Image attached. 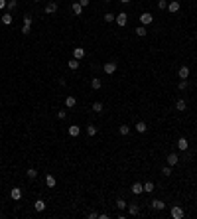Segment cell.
<instances>
[{"label":"cell","mask_w":197,"mask_h":219,"mask_svg":"<svg viewBox=\"0 0 197 219\" xmlns=\"http://www.w3.org/2000/svg\"><path fill=\"white\" fill-rule=\"evenodd\" d=\"M130 192L134 193V196H140V193L144 192V184H140V182H134V184H132V188H130Z\"/></svg>","instance_id":"cell-1"},{"label":"cell","mask_w":197,"mask_h":219,"mask_svg":"<svg viewBox=\"0 0 197 219\" xmlns=\"http://www.w3.org/2000/svg\"><path fill=\"white\" fill-rule=\"evenodd\" d=\"M116 24H118V26H126V22H128V14L126 12H120L118 16H116Z\"/></svg>","instance_id":"cell-2"},{"label":"cell","mask_w":197,"mask_h":219,"mask_svg":"<svg viewBox=\"0 0 197 219\" xmlns=\"http://www.w3.org/2000/svg\"><path fill=\"white\" fill-rule=\"evenodd\" d=\"M152 20H154V16L150 14V12H144V14L140 16V22H142V26H148V24H152Z\"/></svg>","instance_id":"cell-3"},{"label":"cell","mask_w":197,"mask_h":219,"mask_svg":"<svg viewBox=\"0 0 197 219\" xmlns=\"http://www.w3.org/2000/svg\"><path fill=\"white\" fill-rule=\"evenodd\" d=\"M116 67H118V65H116L114 61H108V63H104V67H103V69H104V73L112 75V73H114V71H116Z\"/></svg>","instance_id":"cell-4"},{"label":"cell","mask_w":197,"mask_h":219,"mask_svg":"<svg viewBox=\"0 0 197 219\" xmlns=\"http://www.w3.org/2000/svg\"><path fill=\"white\" fill-rule=\"evenodd\" d=\"M178 77H179V79H187V77H189V67H187V65H181V67L178 69Z\"/></svg>","instance_id":"cell-5"},{"label":"cell","mask_w":197,"mask_h":219,"mask_svg":"<svg viewBox=\"0 0 197 219\" xmlns=\"http://www.w3.org/2000/svg\"><path fill=\"white\" fill-rule=\"evenodd\" d=\"M171 217L174 219H181L183 217V209L179 207V205H174V207H171Z\"/></svg>","instance_id":"cell-6"},{"label":"cell","mask_w":197,"mask_h":219,"mask_svg":"<svg viewBox=\"0 0 197 219\" xmlns=\"http://www.w3.org/2000/svg\"><path fill=\"white\" fill-rule=\"evenodd\" d=\"M75 105H77V99H75L73 95H67V97H65V107H67V109H73Z\"/></svg>","instance_id":"cell-7"},{"label":"cell","mask_w":197,"mask_h":219,"mask_svg":"<svg viewBox=\"0 0 197 219\" xmlns=\"http://www.w3.org/2000/svg\"><path fill=\"white\" fill-rule=\"evenodd\" d=\"M167 10H170L171 14H175V12L179 10V2H178V0H171V2H167Z\"/></svg>","instance_id":"cell-8"},{"label":"cell","mask_w":197,"mask_h":219,"mask_svg":"<svg viewBox=\"0 0 197 219\" xmlns=\"http://www.w3.org/2000/svg\"><path fill=\"white\" fill-rule=\"evenodd\" d=\"M10 197H12L14 201H18L20 197H22V189H20V188H12V192H10Z\"/></svg>","instance_id":"cell-9"},{"label":"cell","mask_w":197,"mask_h":219,"mask_svg":"<svg viewBox=\"0 0 197 219\" xmlns=\"http://www.w3.org/2000/svg\"><path fill=\"white\" fill-rule=\"evenodd\" d=\"M185 109H187V103H185L183 99H178V101H175V111L181 113V111H185Z\"/></svg>","instance_id":"cell-10"},{"label":"cell","mask_w":197,"mask_h":219,"mask_svg":"<svg viewBox=\"0 0 197 219\" xmlns=\"http://www.w3.org/2000/svg\"><path fill=\"white\" fill-rule=\"evenodd\" d=\"M73 57L75 59H83V57H85V49L83 48H75L73 49Z\"/></svg>","instance_id":"cell-11"},{"label":"cell","mask_w":197,"mask_h":219,"mask_svg":"<svg viewBox=\"0 0 197 219\" xmlns=\"http://www.w3.org/2000/svg\"><path fill=\"white\" fill-rule=\"evenodd\" d=\"M187 146H189V142H187V138H178V148L179 150H187Z\"/></svg>","instance_id":"cell-12"},{"label":"cell","mask_w":197,"mask_h":219,"mask_svg":"<svg viewBox=\"0 0 197 219\" xmlns=\"http://www.w3.org/2000/svg\"><path fill=\"white\" fill-rule=\"evenodd\" d=\"M128 213H130V215H138V213H140L138 203H130V205H128Z\"/></svg>","instance_id":"cell-13"},{"label":"cell","mask_w":197,"mask_h":219,"mask_svg":"<svg viewBox=\"0 0 197 219\" xmlns=\"http://www.w3.org/2000/svg\"><path fill=\"white\" fill-rule=\"evenodd\" d=\"M45 12H47V14H55V12H57V4L55 2H49L47 6H45Z\"/></svg>","instance_id":"cell-14"},{"label":"cell","mask_w":197,"mask_h":219,"mask_svg":"<svg viewBox=\"0 0 197 219\" xmlns=\"http://www.w3.org/2000/svg\"><path fill=\"white\" fill-rule=\"evenodd\" d=\"M167 164H170V166H175V164H178V154H174V152H171V154H167Z\"/></svg>","instance_id":"cell-15"},{"label":"cell","mask_w":197,"mask_h":219,"mask_svg":"<svg viewBox=\"0 0 197 219\" xmlns=\"http://www.w3.org/2000/svg\"><path fill=\"white\" fill-rule=\"evenodd\" d=\"M45 184H47V188H55V184H57V180L53 178L51 174L49 176H45Z\"/></svg>","instance_id":"cell-16"},{"label":"cell","mask_w":197,"mask_h":219,"mask_svg":"<svg viewBox=\"0 0 197 219\" xmlns=\"http://www.w3.org/2000/svg\"><path fill=\"white\" fill-rule=\"evenodd\" d=\"M152 207L160 211V209H164V207H166V203H164L162 199H154V201H152Z\"/></svg>","instance_id":"cell-17"},{"label":"cell","mask_w":197,"mask_h":219,"mask_svg":"<svg viewBox=\"0 0 197 219\" xmlns=\"http://www.w3.org/2000/svg\"><path fill=\"white\" fill-rule=\"evenodd\" d=\"M33 207H36V211H44V209H45V201L44 199H36Z\"/></svg>","instance_id":"cell-18"},{"label":"cell","mask_w":197,"mask_h":219,"mask_svg":"<svg viewBox=\"0 0 197 219\" xmlns=\"http://www.w3.org/2000/svg\"><path fill=\"white\" fill-rule=\"evenodd\" d=\"M100 85H103V81H100L99 77H95V79H91V87H93L95 91H99L100 89Z\"/></svg>","instance_id":"cell-19"},{"label":"cell","mask_w":197,"mask_h":219,"mask_svg":"<svg viewBox=\"0 0 197 219\" xmlns=\"http://www.w3.org/2000/svg\"><path fill=\"white\" fill-rule=\"evenodd\" d=\"M71 8H73V14H77V16L83 14V6L79 2H73V6H71Z\"/></svg>","instance_id":"cell-20"},{"label":"cell","mask_w":197,"mask_h":219,"mask_svg":"<svg viewBox=\"0 0 197 219\" xmlns=\"http://www.w3.org/2000/svg\"><path fill=\"white\" fill-rule=\"evenodd\" d=\"M79 132H81V128H79L77 124L69 126V136H79Z\"/></svg>","instance_id":"cell-21"},{"label":"cell","mask_w":197,"mask_h":219,"mask_svg":"<svg viewBox=\"0 0 197 219\" xmlns=\"http://www.w3.org/2000/svg\"><path fill=\"white\" fill-rule=\"evenodd\" d=\"M116 209H120V211H122V209H126L128 207V203H126V201H124V199H116Z\"/></svg>","instance_id":"cell-22"},{"label":"cell","mask_w":197,"mask_h":219,"mask_svg":"<svg viewBox=\"0 0 197 219\" xmlns=\"http://www.w3.org/2000/svg\"><path fill=\"white\" fill-rule=\"evenodd\" d=\"M87 134H89V136H95V134H97V126L95 124H87Z\"/></svg>","instance_id":"cell-23"},{"label":"cell","mask_w":197,"mask_h":219,"mask_svg":"<svg viewBox=\"0 0 197 219\" xmlns=\"http://www.w3.org/2000/svg\"><path fill=\"white\" fill-rule=\"evenodd\" d=\"M118 132H120V134H124V136H126V134L130 132V126H128V124H120V126H118Z\"/></svg>","instance_id":"cell-24"},{"label":"cell","mask_w":197,"mask_h":219,"mask_svg":"<svg viewBox=\"0 0 197 219\" xmlns=\"http://www.w3.org/2000/svg\"><path fill=\"white\" fill-rule=\"evenodd\" d=\"M146 128H148V126H146V123H144V120L136 123V130H138V132H146Z\"/></svg>","instance_id":"cell-25"},{"label":"cell","mask_w":197,"mask_h":219,"mask_svg":"<svg viewBox=\"0 0 197 219\" xmlns=\"http://www.w3.org/2000/svg\"><path fill=\"white\" fill-rule=\"evenodd\" d=\"M2 24H4V26H10V24H12V16L10 14H4L2 16Z\"/></svg>","instance_id":"cell-26"},{"label":"cell","mask_w":197,"mask_h":219,"mask_svg":"<svg viewBox=\"0 0 197 219\" xmlns=\"http://www.w3.org/2000/svg\"><path fill=\"white\" fill-rule=\"evenodd\" d=\"M26 176H28V178H30V180H33V178H37V172H36V170H33V168H28V172H26Z\"/></svg>","instance_id":"cell-27"},{"label":"cell","mask_w":197,"mask_h":219,"mask_svg":"<svg viewBox=\"0 0 197 219\" xmlns=\"http://www.w3.org/2000/svg\"><path fill=\"white\" fill-rule=\"evenodd\" d=\"M67 65H69V69H77V67H79V59H75V57H73V59H71L69 63H67Z\"/></svg>","instance_id":"cell-28"},{"label":"cell","mask_w":197,"mask_h":219,"mask_svg":"<svg viewBox=\"0 0 197 219\" xmlns=\"http://www.w3.org/2000/svg\"><path fill=\"white\" fill-rule=\"evenodd\" d=\"M144 192H146V193H152V192H154V184H152V182H146V184H144Z\"/></svg>","instance_id":"cell-29"},{"label":"cell","mask_w":197,"mask_h":219,"mask_svg":"<svg viewBox=\"0 0 197 219\" xmlns=\"http://www.w3.org/2000/svg\"><path fill=\"white\" fill-rule=\"evenodd\" d=\"M136 36L144 38V36H146V26H138V28H136Z\"/></svg>","instance_id":"cell-30"},{"label":"cell","mask_w":197,"mask_h":219,"mask_svg":"<svg viewBox=\"0 0 197 219\" xmlns=\"http://www.w3.org/2000/svg\"><path fill=\"white\" fill-rule=\"evenodd\" d=\"M114 18L116 16L112 14V12H107V14H104V22H114Z\"/></svg>","instance_id":"cell-31"},{"label":"cell","mask_w":197,"mask_h":219,"mask_svg":"<svg viewBox=\"0 0 197 219\" xmlns=\"http://www.w3.org/2000/svg\"><path fill=\"white\" fill-rule=\"evenodd\" d=\"M93 111L95 113H103V103H99V101H97V103H93Z\"/></svg>","instance_id":"cell-32"},{"label":"cell","mask_w":197,"mask_h":219,"mask_svg":"<svg viewBox=\"0 0 197 219\" xmlns=\"http://www.w3.org/2000/svg\"><path fill=\"white\" fill-rule=\"evenodd\" d=\"M178 87H179V91H185V89H187V79H181Z\"/></svg>","instance_id":"cell-33"},{"label":"cell","mask_w":197,"mask_h":219,"mask_svg":"<svg viewBox=\"0 0 197 219\" xmlns=\"http://www.w3.org/2000/svg\"><path fill=\"white\" fill-rule=\"evenodd\" d=\"M162 176H171V166L162 168Z\"/></svg>","instance_id":"cell-34"},{"label":"cell","mask_w":197,"mask_h":219,"mask_svg":"<svg viewBox=\"0 0 197 219\" xmlns=\"http://www.w3.org/2000/svg\"><path fill=\"white\" fill-rule=\"evenodd\" d=\"M8 8H10V10H14L16 6H18V2H16V0H8V4H6Z\"/></svg>","instance_id":"cell-35"},{"label":"cell","mask_w":197,"mask_h":219,"mask_svg":"<svg viewBox=\"0 0 197 219\" xmlns=\"http://www.w3.org/2000/svg\"><path fill=\"white\" fill-rule=\"evenodd\" d=\"M158 8H160V10L167 8V0H160V2H158Z\"/></svg>","instance_id":"cell-36"},{"label":"cell","mask_w":197,"mask_h":219,"mask_svg":"<svg viewBox=\"0 0 197 219\" xmlns=\"http://www.w3.org/2000/svg\"><path fill=\"white\" fill-rule=\"evenodd\" d=\"M32 22H33V20H32V16H24V24H28V26H32Z\"/></svg>","instance_id":"cell-37"},{"label":"cell","mask_w":197,"mask_h":219,"mask_svg":"<svg viewBox=\"0 0 197 219\" xmlns=\"http://www.w3.org/2000/svg\"><path fill=\"white\" fill-rule=\"evenodd\" d=\"M22 34H26V36L30 34V26H28V24H24V28H22Z\"/></svg>","instance_id":"cell-38"},{"label":"cell","mask_w":197,"mask_h":219,"mask_svg":"<svg viewBox=\"0 0 197 219\" xmlns=\"http://www.w3.org/2000/svg\"><path fill=\"white\" fill-rule=\"evenodd\" d=\"M87 217H89V219H97V217H99V213H97V211H91Z\"/></svg>","instance_id":"cell-39"},{"label":"cell","mask_w":197,"mask_h":219,"mask_svg":"<svg viewBox=\"0 0 197 219\" xmlns=\"http://www.w3.org/2000/svg\"><path fill=\"white\" fill-rule=\"evenodd\" d=\"M57 117H59V119H65L67 113H65V111H57Z\"/></svg>","instance_id":"cell-40"},{"label":"cell","mask_w":197,"mask_h":219,"mask_svg":"<svg viewBox=\"0 0 197 219\" xmlns=\"http://www.w3.org/2000/svg\"><path fill=\"white\" fill-rule=\"evenodd\" d=\"M89 2H91V0H79V4H81L83 8H85V6H89Z\"/></svg>","instance_id":"cell-41"},{"label":"cell","mask_w":197,"mask_h":219,"mask_svg":"<svg viewBox=\"0 0 197 219\" xmlns=\"http://www.w3.org/2000/svg\"><path fill=\"white\" fill-rule=\"evenodd\" d=\"M6 4H8V0H0V10H2V8L6 6Z\"/></svg>","instance_id":"cell-42"},{"label":"cell","mask_w":197,"mask_h":219,"mask_svg":"<svg viewBox=\"0 0 197 219\" xmlns=\"http://www.w3.org/2000/svg\"><path fill=\"white\" fill-rule=\"evenodd\" d=\"M120 2H122V4H126V2H130V0H120Z\"/></svg>","instance_id":"cell-43"},{"label":"cell","mask_w":197,"mask_h":219,"mask_svg":"<svg viewBox=\"0 0 197 219\" xmlns=\"http://www.w3.org/2000/svg\"><path fill=\"white\" fill-rule=\"evenodd\" d=\"M73 2H79V0H73Z\"/></svg>","instance_id":"cell-44"},{"label":"cell","mask_w":197,"mask_h":219,"mask_svg":"<svg viewBox=\"0 0 197 219\" xmlns=\"http://www.w3.org/2000/svg\"><path fill=\"white\" fill-rule=\"evenodd\" d=\"M36 2H40V0H36Z\"/></svg>","instance_id":"cell-45"},{"label":"cell","mask_w":197,"mask_h":219,"mask_svg":"<svg viewBox=\"0 0 197 219\" xmlns=\"http://www.w3.org/2000/svg\"><path fill=\"white\" fill-rule=\"evenodd\" d=\"M0 217H2V215H0Z\"/></svg>","instance_id":"cell-46"}]
</instances>
